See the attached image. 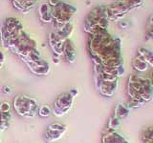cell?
Listing matches in <instances>:
<instances>
[{"instance_id": "1", "label": "cell", "mask_w": 153, "mask_h": 143, "mask_svg": "<svg viewBox=\"0 0 153 143\" xmlns=\"http://www.w3.org/2000/svg\"><path fill=\"white\" fill-rule=\"evenodd\" d=\"M88 49L95 65L109 69L123 66L122 39L111 35L107 30L90 35Z\"/></svg>"}, {"instance_id": "2", "label": "cell", "mask_w": 153, "mask_h": 143, "mask_svg": "<svg viewBox=\"0 0 153 143\" xmlns=\"http://www.w3.org/2000/svg\"><path fill=\"white\" fill-rule=\"evenodd\" d=\"M127 94L130 99L136 100L143 105L151 101L153 98V84L149 78L131 74L128 77Z\"/></svg>"}, {"instance_id": "3", "label": "cell", "mask_w": 153, "mask_h": 143, "mask_svg": "<svg viewBox=\"0 0 153 143\" xmlns=\"http://www.w3.org/2000/svg\"><path fill=\"white\" fill-rule=\"evenodd\" d=\"M109 17L106 6H98L87 14L84 22V31L89 35L102 30H107L109 26Z\"/></svg>"}, {"instance_id": "4", "label": "cell", "mask_w": 153, "mask_h": 143, "mask_svg": "<svg viewBox=\"0 0 153 143\" xmlns=\"http://www.w3.org/2000/svg\"><path fill=\"white\" fill-rule=\"evenodd\" d=\"M76 8L75 6L60 0L56 6L52 7V16L54 27L57 30L60 27L72 22V19H73V16L76 14Z\"/></svg>"}, {"instance_id": "5", "label": "cell", "mask_w": 153, "mask_h": 143, "mask_svg": "<svg viewBox=\"0 0 153 143\" xmlns=\"http://www.w3.org/2000/svg\"><path fill=\"white\" fill-rule=\"evenodd\" d=\"M24 31L22 24L19 22L18 19L14 17H8L4 20L1 25V40L3 44H5L8 39H10L13 35Z\"/></svg>"}, {"instance_id": "6", "label": "cell", "mask_w": 153, "mask_h": 143, "mask_svg": "<svg viewBox=\"0 0 153 143\" xmlns=\"http://www.w3.org/2000/svg\"><path fill=\"white\" fill-rule=\"evenodd\" d=\"M106 9L110 21H117L130 12V9L123 0H119V1L108 5L106 6Z\"/></svg>"}, {"instance_id": "7", "label": "cell", "mask_w": 153, "mask_h": 143, "mask_svg": "<svg viewBox=\"0 0 153 143\" xmlns=\"http://www.w3.org/2000/svg\"><path fill=\"white\" fill-rule=\"evenodd\" d=\"M74 97L69 93L62 94L60 97L56 99L55 103V114L56 116H63L68 113L69 110L72 108Z\"/></svg>"}, {"instance_id": "8", "label": "cell", "mask_w": 153, "mask_h": 143, "mask_svg": "<svg viewBox=\"0 0 153 143\" xmlns=\"http://www.w3.org/2000/svg\"><path fill=\"white\" fill-rule=\"evenodd\" d=\"M96 85H97V88L100 94L106 97H111L117 92L119 81L109 82V81H102L96 78Z\"/></svg>"}, {"instance_id": "9", "label": "cell", "mask_w": 153, "mask_h": 143, "mask_svg": "<svg viewBox=\"0 0 153 143\" xmlns=\"http://www.w3.org/2000/svg\"><path fill=\"white\" fill-rule=\"evenodd\" d=\"M102 143H130L127 138L118 131L107 130L102 137Z\"/></svg>"}, {"instance_id": "10", "label": "cell", "mask_w": 153, "mask_h": 143, "mask_svg": "<svg viewBox=\"0 0 153 143\" xmlns=\"http://www.w3.org/2000/svg\"><path fill=\"white\" fill-rule=\"evenodd\" d=\"M65 40L66 39H63L59 35H57L56 32H51L49 35V44L56 55L59 56L63 55V46Z\"/></svg>"}, {"instance_id": "11", "label": "cell", "mask_w": 153, "mask_h": 143, "mask_svg": "<svg viewBox=\"0 0 153 143\" xmlns=\"http://www.w3.org/2000/svg\"><path fill=\"white\" fill-rule=\"evenodd\" d=\"M63 55L65 59L69 62V63H74L76 58V50L74 45V43L72 42L69 38L66 39L64 42L63 46Z\"/></svg>"}, {"instance_id": "12", "label": "cell", "mask_w": 153, "mask_h": 143, "mask_svg": "<svg viewBox=\"0 0 153 143\" xmlns=\"http://www.w3.org/2000/svg\"><path fill=\"white\" fill-rule=\"evenodd\" d=\"M39 18L43 23H51L53 22L52 16V7L49 3H43L38 8Z\"/></svg>"}, {"instance_id": "13", "label": "cell", "mask_w": 153, "mask_h": 143, "mask_svg": "<svg viewBox=\"0 0 153 143\" xmlns=\"http://www.w3.org/2000/svg\"><path fill=\"white\" fill-rule=\"evenodd\" d=\"M36 2L37 0H13V7L18 11L23 12L24 14L30 11Z\"/></svg>"}, {"instance_id": "14", "label": "cell", "mask_w": 153, "mask_h": 143, "mask_svg": "<svg viewBox=\"0 0 153 143\" xmlns=\"http://www.w3.org/2000/svg\"><path fill=\"white\" fill-rule=\"evenodd\" d=\"M132 66H133V68L138 72H146L149 68V65L146 63V61L138 54L134 57V59L132 61Z\"/></svg>"}, {"instance_id": "15", "label": "cell", "mask_w": 153, "mask_h": 143, "mask_svg": "<svg viewBox=\"0 0 153 143\" xmlns=\"http://www.w3.org/2000/svg\"><path fill=\"white\" fill-rule=\"evenodd\" d=\"M129 113H130V109L124 104L119 103L116 105V107L114 109V116L118 117L119 119L126 118L129 116Z\"/></svg>"}, {"instance_id": "16", "label": "cell", "mask_w": 153, "mask_h": 143, "mask_svg": "<svg viewBox=\"0 0 153 143\" xmlns=\"http://www.w3.org/2000/svg\"><path fill=\"white\" fill-rule=\"evenodd\" d=\"M73 29H74V24L73 22H70L68 24H66V25L60 27L59 29H57L56 33L63 38V39H68L70 35L73 32Z\"/></svg>"}, {"instance_id": "17", "label": "cell", "mask_w": 153, "mask_h": 143, "mask_svg": "<svg viewBox=\"0 0 153 143\" xmlns=\"http://www.w3.org/2000/svg\"><path fill=\"white\" fill-rule=\"evenodd\" d=\"M138 55H140L143 59L146 61V63L149 67L153 68V52L146 49L145 47H140L138 49Z\"/></svg>"}, {"instance_id": "18", "label": "cell", "mask_w": 153, "mask_h": 143, "mask_svg": "<svg viewBox=\"0 0 153 143\" xmlns=\"http://www.w3.org/2000/svg\"><path fill=\"white\" fill-rule=\"evenodd\" d=\"M142 139L143 143H153V126L148 127L143 131Z\"/></svg>"}, {"instance_id": "19", "label": "cell", "mask_w": 153, "mask_h": 143, "mask_svg": "<svg viewBox=\"0 0 153 143\" xmlns=\"http://www.w3.org/2000/svg\"><path fill=\"white\" fill-rule=\"evenodd\" d=\"M121 127V119H119L116 116H111L108 120L107 124V130H113V131H118L119 128Z\"/></svg>"}, {"instance_id": "20", "label": "cell", "mask_w": 153, "mask_h": 143, "mask_svg": "<svg viewBox=\"0 0 153 143\" xmlns=\"http://www.w3.org/2000/svg\"><path fill=\"white\" fill-rule=\"evenodd\" d=\"M63 133H64V132L49 129V130L47 131V139H49L50 141H55L56 139H59V138H60Z\"/></svg>"}, {"instance_id": "21", "label": "cell", "mask_w": 153, "mask_h": 143, "mask_svg": "<svg viewBox=\"0 0 153 143\" xmlns=\"http://www.w3.org/2000/svg\"><path fill=\"white\" fill-rule=\"evenodd\" d=\"M146 35L147 38H153V14L147 19L146 25Z\"/></svg>"}, {"instance_id": "22", "label": "cell", "mask_w": 153, "mask_h": 143, "mask_svg": "<svg viewBox=\"0 0 153 143\" xmlns=\"http://www.w3.org/2000/svg\"><path fill=\"white\" fill-rule=\"evenodd\" d=\"M123 1L127 5V7L130 9V11L142 7L143 3V0H123Z\"/></svg>"}, {"instance_id": "23", "label": "cell", "mask_w": 153, "mask_h": 143, "mask_svg": "<svg viewBox=\"0 0 153 143\" xmlns=\"http://www.w3.org/2000/svg\"><path fill=\"white\" fill-rule=\"evenodd\" d=\"M51 114V110L50 108L46 106V105H44V106H41L40 109H39V114L41 116H50Z\"/></svg>"}, {"instance_id": "24", "label": "cell", "mask_w": 153, "mask_h": 143, "mask_svg": "<svg viewBox=\"0 0 153 143\" xmlns=\"http://www.w3.org/2000/svg\"><path fill=\"white\" fill-rule=\"evenodd\" d=\"M140 106H142V104L140 102H138V101H136V100H134V99H130V100H129V102H128V107H129V109H130V108L137 109V108H139Z\"/></svg>"}, {"instance_id": "25", "label": "cell", "mask_w": 153, "mask_h": 143, "mask_svg": "<svg viewBox=\"0 0 153 143\" xmlns=\"http://www.w3.org/2000/svg\"><path fill=\"white\" fill-rule=\"evenodd\" d=\"M10 111V104L7 102H3L0 105V112L3 114H6Z\"/></svg>"}, {"instance_id": "26", "label": "cell", "mask_w": 153, "mask_h": 143, "mask_svg": "<svg viewBox=\"0 0 153 143\" xmlns=\"http://www.w3.org/2000/svg\"><path fill=\"white\" fill-rule=\"evenodd\" d=\"M69 94L72 95V97H73L74 98L76 97V95H78L79 94V91L78 90H76V89H72L71 91H70V92H69Z\"/></svg>"}, {"instance_id": "27", "label": "cell", "mask_w": 153, "mask_h": 143, "mask_svg": "<svg viewBox=\"0 0 153 143\" xmlns=\"http://www.w3.org/2000/svg\"><path fill=\"white\" fill-rule=\"evenodd\" d=\"M60 1V0H49V1H48V3L50 4V6H56V5L59 3Z\"/></svg>"}, {"instance_id": "28", "label": "cell", "mask_w": 153, "mask_h": 143, "mask_svg": "<svg viewBox=\"0 0 153 143\" xmlns=\"http://www.w3.org/2000/svg\"><path fill=\"white\" fill-rule=\"evenodd\" d=\"M3 93L5 94H11V88L10 87H4V90H3Z\"/></svg>"}, {"instance_id": "29", "label": "cell", "mask_w": 153, "mask_h": 143, "mask_svg": "<svg viewBox=\"0 0 153 143\" xmlns=\"http://www.w3.org/2000/svg\"><path fill=\"white\" fill-rule=\"evenodd\" d=\"M149 80L151 81V83L153 84V68L151 69L150 73H149Z\"/></svg>"}, {"instance_id": "30", "label": "cell", "mask_w": 153, "mask_h": 143, "mask_svg": "<svg viewBox=\"0 0 153 143\" xmlns=\"http://www.w3.org/2000/svg\"><path fill=\"white\" fill-rule=\"evenodd\" d=\"M53 61H54L55 62V63H59V57H57V55L56 56H54V60H53Z\"/></svg>"}]
</instances>
